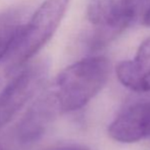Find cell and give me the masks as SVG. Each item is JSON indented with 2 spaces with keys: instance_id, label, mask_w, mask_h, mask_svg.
Instances as JSON below:
<instances>
[{
  "instance_id": "9",
  "label": "cell",
  "mask_w": 150,
  "mask_h": 150,
  "mask_svg": "<svg viewBox=\"0 0 150 150\" xmlns=\"http://www.w3.org/2000/svg\"><path fill=\"white\" fill-rule=\"evenodd\" d=\"M43 150H89L83 146L75 144H64V145H57V146L48 147Z\"/></svg>"
},
{
  "instance_id": "11",
  "label": "cell",
  "mask_w": 150,
  "mask_h": 150,
  "mask_svg": "<svg viewBox=\"0 0 150 150\" xmlns=\"http://www.w3.org/2000/svg\"><path fill=\"white\" fill-rule=\"evenodd\" d=\"M0 150H5V149H4V148H3V147H2V146H1V145H0Z\"/></svg>"
},
{
  "instance_id": "1",
  "label": "cell",
  "mask_w": 150,
  "mask_h": 150,
  "mask_svg": "<svg viewBox=\"0 0 150 150\" xmlns=\"http://www.w3.org/2000/svg\"><path fill=\"white\" fill-rule=\"evenodd\" d=\"M109 61L104 56H88L65 67L48 89L59 112L81 109L105 86Z\"/></svg>"
},
{
  "instance_id": "4",
  "label": "cell",
  "mask_w": 150,
  "mask_h": 150,
  "mask_svg": "<svg viewBox=\"0 0 150 150\" xmlns=\"http://www.w3.org/2000/svg\"><path fill=\"white\" fill-rule=\"evenodd\" d=\"M135 0H90L88 21L94 26L95 42L110 39L125 31L135 18Z\"/></svg>"
},
{
  "instance_id": "6",
  "label": "cell",
  "mask_w": 150,
  "mask_h": 150,
  "mask_svg": "<svg viewBox=\"0 0 150 150\" xmlns=\"http://www.w3.org/2000/svg\"><path fill=\"white\" fill-rule=\"evenodd\" d=\"M108 135L120 143H135L150 137V100L122 109L109 125Z\"/></svg>"
},
{
  "instance_id": "10",
  "label": "cell",
  "mask_w": 150,
  "mask_h": 150,
  "mask_svg": "<svg viewBox=\"0 0 150 150\" xmlns=\"http://www.w3.org/2000/svg\"><path fill=\"white\" fill-rule=\"evenodd\" d=\"M143 24L146 27L150 28V6L147 8V10L144 13V16H143Z\"/></svg>"
},
{
  "instance_id": "2",
  "label": "cell",
  "mask_w": 150,
  "mask_h": 150,
  "mask_svg": "<svg viewBox=\"0 0 150 150\" xmlns=\"http://www.w3.org/2000/svg\"><path fill=\"white\" fill-rule=\"evenodd\" d=\"M69 0H44L25 25L4 59L8 73L24 65L51 39L64 16Z\"/></svg>"
},
{
  "instance_id": "3",
  "label": "cell",
  "mask_w": 150,
  "mask_h": 150,
  "mask_svg": "<svg viewBox=\"0 0 150 150\" xmlns=\"http://www.w3.org/2000/svg\"><path fill=\"white\" fill-rule=\"evenodd\" d=\"M49 65L45 60L29 65L18 73L0 92V130L41 90L47 79Z\"/></svg>"
},
{
  "instance_id": "8",
  "label": "cell",
  "mask_w": 150,
  "mask_h": 150,
  "mask_svg": "<svg viewBox=\"0 0 150 150\" xmlns=\"http://www.w3.org/2000/svg\"><path fill=\"white\" fill-rule=\"evenodd\" d=\"M25 25V12L21 9L0 12V61L8 55Z\"/></svg>"
},
{
  "instance_id": "7",
  "label": "cell",
  "mask_w": 150,
  "mask_h": 150,
  "mask_svg": "<svg viewBox=\"0 0 150 150\" xmlns=\"http://www.w3.org/2000/svg\"><path fill=\"white\" fill-rule=\"evenodd\" d=\"M117 77L128 89L144 93L150 91V38L139 46L134 59L122 61L117 67Z\"/></svg>"
},
{
  "instance_id": "5",
  "label": "cell",
  "mask_w": 150,
  "mask_h": 150,
  "mask_svg": "<svg viewBox=\"0 0 150 150\" xmlns=\"http://www.w3.org/2000/svg\"><path fill=\"white\" fill-rule=\"evenodd\" d=\"M60 113L49 89L44 91L23 115L13 130L18 144L28 146L38 141L47 130L55 115Z\"/></svg>"
}]
</instances>
